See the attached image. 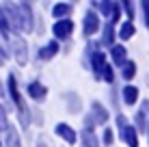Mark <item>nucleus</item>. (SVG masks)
<instances>
[{"label": "nucleus", "mask_w": 149, "mask_h": 147, "mask_svg": "<svg viewBox=\"0 0 149 147\" xmlns=\"http://www.w3.org/2000/svg\"><path fill=\"white\" fill-rule=\"evenodd\" d=\"M37 147H48V143H45L43 136H39V139H37Z\"/></svg>", "instance_id": "bb28decb"}, {"label": "nucleus", "mask_w": 149, "mask_h": 147, "mask_svg": "<svg viewBox=\"0 0 149 147\" xmlns=\"http://www.w3.org/2000/svg\"><path fill=\"white\" fill-rule=\"evenodd\" d=\"M102 43H104L106 48H112V43H115V26H112L110 22H106V26H104V37H102Z\"/></svg>", "instance_id": "a211bd4d"}, {"label": "nucleus", "mask_w": 149, "mask_h": 147, "mask_svg": "<svg viewBox=\"0 0 149 147\" xmlns=\"http://www.w3.org/2000/svg\"><path fill=\"white\" fill-rule=\"evenodd\" d=\"M106 65H108V63H106L104 52H93V54H91V69H93L95 78H102V72H104Z\"/></svg>", "instance_id": "0eeeda50"}, {"label": "nucleus", "mask_w": 149, "mask_h": 147, "mask_svg": "<svg viewBox=\"0 0 149 147\" xmlns=\"http://www.w3.org/2000/svg\"><path fill=\"white\" fill-rule=\"evenodd\" d=\"M0 33H2L4 39H11V26H9L7 17H4V13H2V7H0Z\"/></svg>", "instance_id": "412c9836"}, {"label": "nucleus", "mask_w": 149, "mask_h": 147, "mask_svg": "<svg viewBox=\"0 0 149 147\" xmlns=\"http://www.w3.org/2000/svg\"><path fill=\"white\" fill-rule=\"evenodd\" d=\"M65 100H67V110H69V113H80V98H78V95L67 93Z\"/></svg>", "instance_id": "6ab92c4d"}, {"label": "nucleus", "mask_w": 149, "mask_h": 147, "mask_svg": "<svg viewBox=\"0 0 149 147\" xmlns=\"http://www.w3.org/2000/svg\"><path fill=\"white\" fill-rule=\"evenodd\" d=\"M7 89H9V95H11V100H13L15 106L26 104V102L22 100V95H19V89H17V82H15V76H13V74L7 78Z\"/></svg>", "instance_id": "9d476101"}, {"label": "nucleus", "mask_w": 149, "mask_h": 147, "mask_svg": "<svg viewBox=\"0 0 149 147\" xmlns=\"http://www.w3.org/2000/svg\"><path fill=\"white\" fill-rule=\"evenodd\" d=\"M4 147H22L19 134H17V130H15L11 123L7 125V130H4Z\"/></svg>", "instance_id": "9b49d317"}, {"label": "nucleus", "mask_w": 149, "mask_h": 147, "mask_svg": "<svg viewBox=\"0 0 149 147\" xmlns=\"http://www.w3.org/2000/svg\"><path fill=\"white\" fill-rule=\"evenodd\" d=\"M121 98H123V102H125L127 106H134L136 100H138V89L134 87V84H125V87L121 89Z\"/></svg>", "instance_id": "ddd939ff"}, {"label": "nucleus", "mask_w": 149, "mask_h": 147, "mask_svg": "<svg viewBox=\"0 0 149 147\" xmlns=\"http://www.w3.org/2000/svg\"><path fill=\"white\" fill-rule=\"evenodd\" d=\"M26 91H28V95H30V98H33V100H37V102L45 100V95H48V89H45L43 84L39 82V80H33V82H28Z\"/></svg>", "instance_id": "6e6552de"}, {"label": "nucleus", "mask_w": 149, "mask_h": 147, "mask_svg": "<svg viewBox=\"0 0 149 147\" xmlns=\"http://www.w3.org/2000/svg\"><path fill=\"white\" fill-rule=\"evenodd\" d=\"M54 134L61 136L67 145H76V141H78V134H76V130L71 128L69 123H56L54 125Z\"/></svg>", "instance_id": "39448f33"}, {"label": "nucleus", "mask_w": 149, "mask_h": 147, "mask_svg": "<svg viewBox=\"0 0 149 147\" xmlns=\"http://www.w3.org/2000/svg\"><path fill=\"white\" fill-rule=\"evenodd\" d=\"M102 80H104V82H108V84L115 82V69H112L110 65H106V67H104V72H102Z\"/></svg>", "instance_id": "4be33fe9"}, {"label": "nucleus", "mask_w": 149, "mask_h": 147, "mask_svg": "<svg viewBox=\"0 0 149 147\" xmlns=\"http://www.w3.org/2000/svg\"><path fill=\"white\" fill-rule=\"evenodd\" d=\"M121 76H123V80H132L136 76V63H134V61H127V63L123 65Z\"/></svg>", "instance_id": "aec40b11"}, {"label": "nucleus", "mask_w": 149, "mask_h": 147, "mask_svg": "<svg viewBox=\"0 0 149 147\" xmlns=\"http://www.w3.org/2000/svg\"><path fill=\"white\" fill-rule=\"evenodd\" d=\"M134 33H136L134 24L127 20V22H123V24H121V28H119V39H121V41H127V39L134 37Z\"/></svg>", "instance_id": "f3484780"}, {"label": "nucleus", "mask_w": 149, "mask_h": 147, "mask_svg": "<svg viewBox=\"0 0 149 147\" xmlns=\"http://www.w3.org/2000/svg\"><path fill=\"white\" fill-rule=\"evenodd\" d=\"M4 59H7V52H4V50H2V48H0V65H2V63H4Z\"/></svg>", "instance_id": "cd10ccee"}, {"label": "nucleus", "mask_w": 149, "mask_h": 147, "mask_svg": "<svg viewBox=\"0 0 149 147\" xmlns=\"http://www.w3.org/2000/svg\"><path fill=\"white\" fill-rule=\"evenodd\" d=\"M100 15H97L93 9H91V11H86L84 13V22H82V30H84V35L86 37H93V35L97 33V30H100Z\"/></svg>", "instance_id": "20e7f679"}, {"label": "nucleus", "mask_w": 149, "mask_h": 147, "mask_svg": "<svg viewBox=\"0 0 149 147\" xmlns=\"http://www.w3.org/2000/svg\"><path fill=\"white\" fill-rule=\"evenodd\" d=\"M11 45H13V54H15V59H17V63H19V65H26V61H28L26 41H24V39H19V37H13V39H11Z\"/></svg>", "instance_id": "423d86ee"}, {"label": "nucleus", "mask_w": 149, "mask_h": 147, "mask_svg": "<svg viewBox=\"0 0 149 147\" xmlns=\"http://www.w3.org/2000/svg\"><path fill=\"white\" fill-rule=\"evenodd\" d=\"M112 141H115V134H112L110 128H106V130H104V143H106V145H112Z\"/></svg>", "instance_id": "393cba45"}, {"label": "nucleus", "mask_w": 149, "mask_h": 147, "mask_svg": "<svg viewBox=\"0 0 149 147\" xmlns=\"http://www.w3.org/2000/svg\"><path fill=\"white\" fill-rule=\"evenodd\" d=\"M117 125H119V132H121V141L127 147H138V134L136 128L127 121L125 115H117Z\"/></svg>", "instance_id": "f257e3e1"}, {"label": "nucleus", "mask_w": 149, "mask_h": 147, "mask_svg": "<svg viewBox=\"0 0 149 147\" xmlns=\"http://www.w3.org/2000/svg\"><path fill=\"white\" fill-rule=\"evenodd\" d=\"M69 13H71V4L69 2H58V4H54V9H52V15L56 20H67Z\"/></svg>", "instance_id": "dca6fc26"}, {"label": "nucleus", "mask_w": 149, "mask_h": 147, "mask_svg": "<svg viewBox=\"0 0 149 147\" xmlns=\"http://www.w3.org/2000/svg\"><path fill=\"white\" fill-rule=\"evenodd\" d=\"M7 125H9V119H7V110L0 106V130H7Z\"/></svg>", "instance_id": "b1692460"}, {"label": "nucleus", "mask_w": 149, "mask_h": 147, "mask_svg": "<svg viewBox=\"0 0 149 147\" xmlns=\"http://www.w3.org/2000/svg\"><path fill=\"white\" fill-rule=\"evenodd\" d=\"M52 33L56 37V41H65V39L71 37V33H74V22L67 17V20H56L54 26H52Z\"/></svg>", "instance_id": "7ed1b4c3"}, {"label": "nucleus", "mask_w": 149, "mask_h": 147, "mask_svg": "<svg viewBox=\"0 0 149 147\" xmlns=\"http://www.w3.org/2000/svg\"><path fill=\"white\" fill-rule=\"evenodd\" d=\"M110 56L115 65H125L127 63V50L123 45H112L110 48Z\"/></svg>", "instance_id": "4468645a"}, {"label": "nucleus", "mask_w": 149, "mask_h": 147, "mask_svg": "<svg viewBox=\"0 0 149 147\" xmlns=\"http://www.w3.org/2000/svg\"><path fill=\"white\" fill-rule=\"evenodd\" d=\"M91 117H93L95 123H106L108 121V110L104 108L102 102H93L91 104Z\"/></svg>", "instance_id": "1a4fd4ad"}, {"label": "nucleus", "mask_w": 149, "mask_h": 147, "mask_svg": "<svg viewBox=\"0 0 149 147\" xmlns=\"http://www.w3.org/2000/svg\"><path fill=\"white\" fill-rule=\"evenodd\" d=\"M80 141H82V147H100V141H97L93 130H82Z\"/></svg>", "instance_id": "2eb2a0df"}, {"label": "nucleus", "mask_w": 149, "mask_h": 147, "mask_svg": "<svg viewBox=\"0 0 149 147\" xmlns=\"http://www.w3.org/2000/svg\"><path fill=\"white\" fill-rule=\"evenodd\" d=\"M58 54V41L56 39H52L50 43H45L43 48H39V59L41 61H50L52 56H56Z\"/></svg>", "instance_id": "f8f14e48"}, {"label": "nucleus", "mask_w": 149, "mask_h": 147, "mask_svg": "<svg viewBox=\"0 0 149 147\" xmlns=\"http://www.w3.org/2000/svg\"><path fill=\"white\" fill-rule=\"evenodd\" d=\"M123 4V11L127 13V20L132 22V15H134V7H132V2H121Z\"/></svg>", "instance_id": "a878e982"}, {"label": "nucleus", "mask_w": 149, "mask_h": 147, "mask_svg": "<svg viewBox=\"0 0 149 147\" xmlns=\"http://www.w3.org/2000/svg\"><path fill=\"white\" fill-rule=\"evenodd\" d=\"M15 11H17V15H19L22 30L30 33L33 26H35V15H33V7H30V2H17V4H15Z\"/></svg>", "instance_id": "f03ea898"}, {"label": "nucleus", "mask_w": 149, "mask_h": 147, "mask_svg": "<svg viewBox=\"0 0 149 147\" xmlns=\"http://www.w3.org/2000/svg\"><path fill=\"white\" fill-rule=\"evenodd\" d=\"M141 9H143V17H145V24H147V30H149V0L141 2Z\"/></svg>", "instance_id": "5701e85b"}, {"label": "nucleus", "mask_w": 149, "mask_h": 147, "mask_svg": "<svg viewBox=\"0 0 149 147\" xmlns=\"http://www.w3.org/2000/svg\"><path fill=\"white\" fill-rule=\"evenodd\" d=\"M147 130H149V123H147Z\"/></svg>", "instance_id": "c85d7f7f"}]
</instances>
